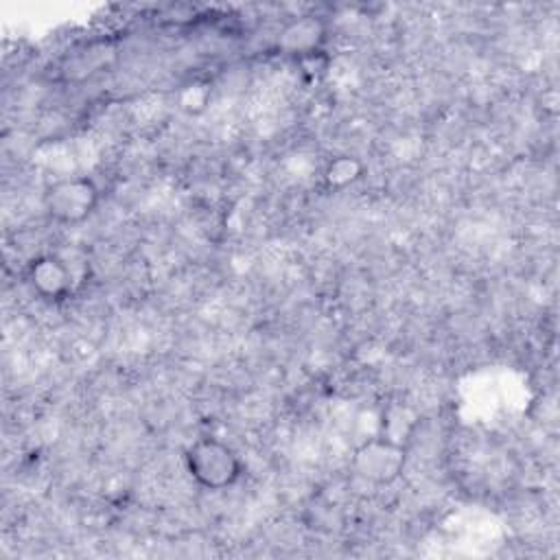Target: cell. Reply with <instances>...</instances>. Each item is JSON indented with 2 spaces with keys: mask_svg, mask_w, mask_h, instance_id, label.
I'll use <instances>...</instances> for the list:
<instances>
[{
  "mask_svg": "<svg viewBox=\"0 0 560 560\" xmlns=\"http://www.w3.org/2000/svg\"><path fill=\"white\" fill-rule=\"evenodd\" d=\"M186 468L206 490H225L243 475V464L232 446L214 438H201L188 446Z\"/></svg>",
  "mask_w": 560,
  "mask_h": 560,
  "instance_id": "1",
  "label": "cell"
},
{
  "mask_svg": "<svg viewBox=\"0 0 560 560\" xmlns=\"http://www.w3.org/2000/svg\"><path fill=\"white\" fill-rule=\"evenodd\" d=\"M365 175V164L354 155H337L328 160L322 177L328 190H346Z\"/></svg>",
  "mask_w": 560,
  "mask_h": 560,
  "instance_id": "6",
  "label": "cell"
},
{
  "mask_svg": "<svg viewBox=\"0 0 560 560\" xmlns=\"http://www.w3.org/2000/svg\"><path fill=\"white\" fill-rule=\"evenodd\" d=\"M101 192L90 177H66L50 184L44 192L46 214L61 225H79L98 208Z\"/></svg>",
  "mask_w": 560,
  "mask_h": 560,
  "instance_id": "2",
  "label": "cell"
},
{
  "mask_svg": "<svg viewBox=\"0 0 560 560\" xmlns=\"http://www.w3.org/2000/svg\"><path fill=\"white\" fill-rule=\"evenodd\" d=\"M328 39V24L319 15H300L289 20L276 37V48L284 55L308 59L319 55Z\"/></svg>",
  "mask_w": 560,
  "mask_h": 560,
  "instance_id": "4",
  "label": "cell"
},
{
  "mask_svg": "<svg viewBox=\"0 0 560 560\" xmlns=\"http://www.w3.org/2000/svg\"><path fill=\"white\" fill-rule=\"evenodd\" d=\"M26 280L44 300H61L72 289V271L68 262L55 254H42L28 262Z\"/></svg>",
  "mask_w": 560,
  "mask_h": 560,
  "instance_id": "5",
  "label": "cell"
},
{
  "mask_svg": "<svg viewBox=\"0 0 560 560\" xmlns=\"http://www.w3.org/2000/svg\"><path fill=\"white\" fill-rule=\"evenodd\" d=\"M407 464V446L385 435L365 440L352 453V470L372 486L394 483Z\"/></svg>",
  "mask_w": 560,
  "mask_h": 560,
  "instance_id": "3",
  "label": "cell"
},
{
  "mask_svg": "<svg viewBox=\"0 0 560 560\" xmlns=\"http://www.w3.org/2000/svg\"><path fill=\"white\" fill-rule=\"evenodd\" d=\"M208 101V90L199 88V85H186L182 92V107L188 112H197L206 105Z\"/></svg>",
  "mask_w": 560,
  "mask_h": 560,
  "instance_id": "7",
  "label": "cell"
}]
</instances>
